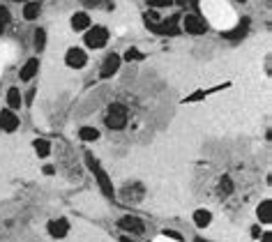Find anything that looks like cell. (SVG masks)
<instances>
[{
  "label": "cell",
  "instance_id": "6da1fadb",
  "mask_svg": "<svg viewBox=\"0 0 272 242\" xmlns=\"http://www.w3.org/2000/svg\"><path fill=\"white\" fill-rule=\"evenodd\" d=\"M85 162H88V166H90V171L95 173V178H97V182H99V187H102V192L109 196V199H113L115 196V192H113V185H111V180H109V176H106V171L99 166V164L95 162V157L92 155H85Z\"/></svg>",
  "mask_w": 272,
  "mask_h": 242
},
{
  "label": "cell",
  "instance_id": "7a4b0ae2",
  "mask_svg": "<svg viewBox=\"0 0 272 242\" xmlns=\"http://www.w3.org/2000/svg\"><path fill=\"white\" fill-rule=\"evenodd\" d=\"M127 125V106L125 104H111L106 113V127L109 129H125Z\"/></svg>",
  "mask_w": 272,
  "mask_h": 242
},
{
  "label": "cell",
  "instance_id": "3957f363",
  "mask_svg": "<svg viewBox=\"0 0 272 242\" xmlns=\"http://www.w3.org/2000/svg\"><path fill=\"white\" fill-rule=\"evenodd\" d=\"M106 42H109V30H106L104 25H95L92 30L85 32V44H88V48H102Z\"/></svg>",
  "mask_w": 272,
  "mask_h": 242
},
{
  "label": "cell",
  "instance_id": "277c9868",
  "mask_svg": "<svg viewBox=\"0 0 272 242\" xmlns=\"http://www.w3.org/2000/svg\"><path fill=\"white\" fill-rule=\"evenodd\" d=\"M182 30H187L189 35H203V32L208 30L206 21L201 16H196V14H185L182 16Z\"/></svg>",
  "mask_w": 272,
  "mask_h": 242
},
{
  "label": "cell",
  "instance_id": "5b68a950",
  "mask_svg": "<svg viewBox=\"0 0 272 242\" xmlns=\"http://www.w3.org/2000/svg\"><path fill=\"white\" fill-rule=\"evenodd\" d=\"M118 69H120V55H118V53H109L106 58H104V62H102L99 76H102V79H111Z\"/></svg>",
  "mask_w": 272,
  "mask_h": 242
},
{
  "label": "cell",
  "instance_id": "8992f818",
  "mask_svg": "<svg viewBox=\"0 0 272 242\" xmlns=\"http://www.w3.org/2000/svg\"><path fill=\"white\" fill-rule=\"evenodd\" d=\"M65 62H67V67H72V69H81V67L88 62V55L83 53V48L72 46V48H67Z\"/></svg>",
  "mask_w": 272,
  "mask_h": 242
},
{
  "label": "cell",
  "instance_id": "52a82bcc",
  "mask_svg": "<svg viewBox=\"0 0 272 242\" xmlns=\"http://www.w3.org/2000/svg\"><path fill=\"white\" fill-rule=\"evenodd\" d=\"M150 30H155L157 35H178L180 28H178V14L171 21H164V23H148Z\"/></svg>",
  "mask_w": 272,
  "mask_h": 242
},
{
  "label": "cell",
  "instance_id": "ba28073f",
  "mask_svg": "<svg viewBox=\"0 0 272 242\" xmlns=\"http://www.w3.org/2000/svg\"><path fill=\"white\" fill-rule=\"evenodd\" d=\"M118 226H120L122 231H127V233H143V231H145L143 222H141L139 217H134V215H127V217H122L120 222H118Z\"/></svg>",
  "mask_w": 272,
  "mask_h": 242
},
{
  "label": "cell",
  "instance_id": "9c48e42d",
  "mask_svg": "<svg viewBox=\"0 0 272 242\" xmlns=\"http://www.w3.org/2000/svg\"><path fill=\"white\" fill-rule=\"evenodd\" d=\"M0 127L5 129V132H14L18 127V118L12 109H2L0 111Z\"/></svg>",
  "mask_w": 272,
  "mask_h": 242
},
{
  "label": "cell",
  "instance_id": "30bf717a",
  "mask_svg": "<svg viewBox=\"0 0 272 242\" xmlns=\"http://www.w3.org/2000/svg\"><path fill=\"white\" fill-rule=\"evenodd\" d=\"M48 233H51V238H58V240H62V238L67 236V231H69V224H67V219H55V222H48Z\"/></svg>",
  "mask_w": 272,
  "mask_h": 242
},
{
  "label": "cell",
  "instance_id": "8fae6325",
  "mask_svg": "<svg viewBox=\"0 0 272 242\" xmlns=\"http://www.w3.org/2000/svg\"><path fill=\"white\" fill-rule=\"evenodd\" d=\"M37 69H39V60H37V58H30V60L23 65V69H21V81H32Z\"/></svg>",
  "mask_w": 272,
  "mask_h": 242
},
{
  "label": "cell",
  "instance_id": "7c38bea8",
  "mask_svg": "<svg viewBox=\"0 0 272 242\" xmlns=\"http://www.w3.org/2000/svg\"><path fill=\"white\" fill-rule=\"evenodd\" d=\"M72 28L74 30H88L90 28V16L85 12H76L72 16Z\"/></svg>",
  "mask_w": 272,
  "mask_h": 242
},
{
  "label": "cell",
  "instance_id": "4fadbf2b",
  "mask_svg": "<svg viewBox=\"0 0 272 242\" xmlns=\"http://www.w3.org/2000/svg\"><path fill=\"white\" fill-rule=\"evenodd\" d=\"M256 215H259V219L263 224H270L272 222V203L270 201H263V203L256 208Z\"/></svg>",
  "mask_w": 272,
  "mask_h": 242
},
{
  "label": "cell",
  "instance_id": "5bb4252c",
  "mask_svg": "<svg viewBox=\"0 0 272 242\" xmlns=\"http://www.w3.org/2000/svg\"><path fill=\"white\" fill-rule=\"evenodd\" d=\"M231 83H224V85H219V88H215V90H196L194 95H189V97H185V104H192V102H199V99H206L208 95H212V92H217V90H222V88H229Z\"/></svg>",
  "mask_w": 272,
  "mask_h": 242
},
{
  "label": "cell",
  "instance_id": "9a60e30c",
  "mask_svg": "<svg viewBox=\"0 0 272 242\" xmlns=\"http://www.w3.org/2000/svg\"><path fill=\"white\" fill-rule=\"evenodd\" d=\"M210 222H212V215L208 210H196V212H194V224L199 226V229L210 226Z\"/></svg>",
  "mask_w": 272,
  "mask_h": 242
},
{
  "label": "cell",
  "instance_id": "2e32d148",
  "mask_svg": "<svg viewBox=\"0 0 272 242\" xmlns=\"http://www.w3.org/2000/svg\"><path fill=\"white\" fill-rule=\"evenodd\" d=\"M7 104H9L12 111L21 109V92H18V88H9L7 90Z\"/></svg>",
  "mask_w": 272,
  "mask_h": 242
},
{
  "label": "cell",
  "instance_id": "e0dca14e",
  "mask_svg": "<svg viewBox=\"0 0 272 242\" xmlns=\"http://www.w3.org/2000/svg\"><path fill=\"white\" fill-rule=\"evenodd\" d=\"M79 136H81V141L90 143V141H97V139H99V132H97L95 127H81V129H79Z\"/></svg>",
  "mask_w": 272,
  "mask_h": 242
},
{
  "label": "cell",
  "instance_id": "ac0fdd59",
  "mask_svg": "<svg viewBox=\"0 0 272 242\" xmlns=\"http://www.w3.org/2000/svg\"><path fill=\"white\" fill-rule=\"evenodd\" d=\"M247 28H249V21H247V18H245V21H242V23L240 25H238V28H236V30H233V32H226V39H240V37H245V35H247Z\"/></svg>",
  "mask_w": 272,
  "mask_h": 242
},
{
  "label": "cell",
  "instance_id": "d6986e66",
  "mask_svg": "<svg viewBox=\"0 0 272 242\" xmlns=\"http://www.w3.org/2000/svg\"><path fill=\"white\" fill-rule=\"evenodd\" d=\"M23 16L28 18V21H35V18L39 16V2H28V5L23 7Z\"/></svg>",
  "mask_w": 272,
  "mask_h": 242
},
{
  "label": "cell",
  "instance_id": "ffe728a7",
  "mask_svg": "<svg viewBox=\"0 0 272 242\" xmlns=\"http://www.w3.org/2000/svg\"><path fill=\"white\" fill-rule=\"evenodd\" d=\"M32 148H35V152L39 155V157H46L48 152H51V145H48L46 139H37L35 143H32Z\"/></svg>",
  "mask_w": 272,
  "mask_h": 242
},
{
  "label": "cell",
  "instance_id": "44dd1931",
  "mask_svg": "<svg viewBox=\"0 0 272 242\" xmlns=\"http://www.w3.org/2000/svg\"><path fill=\"white\" fill-rule=\"evenodd\" d=\"M9 21H12V14H9V9L0 5V32H2L7 25H9Z\"/></svg>",
  "mask_w": 272,
  "mask_h": 242
},
{
  "label": "cell",
  "instance_id": "7402d4cb",
  "mask_svg": "<svg viewBox=\"0 0 272 242\" xmlns=\"http://www.w3.org/2000/svg\"><path fill=\"white\" fill-rule=\"evenodd\" d=\"M35 46L39 48V51L46 46V30H42V28H39V30H35Z\"/></svg>",
  "mask_w": 272,
  "mask_h": 242
},
{
  "label": "cell",
  "instance_id": "603a6c76",
  "mask_svg": "<svg viewBox=\"0 0 272 242\" xmlns=\"http://www.w3.org/2000/svg\"><path fill=\"white\" fill-rule=\"evenodd\" d=\"M125 60H143V53H141L139 48H127V51H125Z\"/></svg>",
  "mask_w": 272,
  "mask_h": 242
},
{
  "label": "cell",
  "instance_id": "cb8c5ba5",
  "mask_svg": "<svg viewBox=\"0 0 272 242\" xmlns=\"http://www.w3.org/2000/svg\"><path fill=\"white\" fill-rule=\"evenodd\" d=\"M219 189H222L224 194H231V192H233V182H231L229 176H224L222 180H219Z\"/></svg>",
  "mask_w": 272,
  "mask_h": 242
},
{
  "label": "cell",
  "instance_id": "d4e9b609",
  "mask_svg": "<svg viewBox=\"0 0 272 242\" xmlns=\"http://www.w3.org/2000/svg\"><path fill=\"white\" fill-rule=\"evenodd\" d=\"M150 2V7H169L173 0H148Z\"/></svg>",
  "mask_w": 272,
  "mask_h": 242
},
{
  "label": "cell",
  "instance_id": "484cf974",
  "mask_svg": "<svg viewBox=\"0 0 272 242\" xmlns=\"http://www.w3.org/2000/svg\"><path fill=\"white\" fill-rule=\"evenodd\" d=\"M85 7H99V5H104L106 0H81Z\"/></svg>",
  "mask_w": 272,
  "mask_h": 242
},
{
  "label": "cell",
  "instance_id": "4316f807",
  "mask_svg": "<svg viewBox=\"0 0 272 242\" xmlns=\"http://www.w3.org/2000/svg\"><path fill=\"white\" fill-rule=\"evenodd\" d=\"M261 242H272V233H263V238H261Z\"/></svg>",
  "mask_w": 272,
  "mask_h": 242
},
{
  "label": "cell",
  "instance_id": "83f0119b",
  "mask_svg": "<svg viewBox=\"0 0 272 242\" xmlns=\"http://www.w3.org/2000/svg\"><path fill=\"white\" fill-rule=\"evenodd\" d=\"M44 173H46V176H53V166H44Z\"/></svg>",
  "mask_w": 272,
  "mask_h": 242
},
{
  "label": "cell",
  "instance_id": "f1b7e54d",
  "mask_svg": "<svg viewBox=\"0 0 272 242\" xmlns=\"http://www.w3.org/2000/svg\"><path fill=\"white\" fill-rule=\"evenodd\" d=\"M120 242H136V240H132V238H127V236H122Z\"/></svg>",
  "mask_w": 272,
  "mask_h": 242
},
{
  "label": "cell",
  "instance_id": "f546056e",
  "mask_svg": "<svg viewBox=\"0 0 272 242\" xmlns=\"http://www.w3.org/2000/svg\"><path fill=\"white\" fill-rule=\"evenodd\" d=\"M16 2H25V0H16Z\"/></svg>",
  "mask_w": 272,
  "mask_h": 242
},
{
  "label": "cell",
  "instance_id": "4dcf8cb0",
  "mask_svg": "<svg viewBox=\"0 0 272 242\" xmlns=\"http://www.w3.org/2000/svg\"><path fill=\"white\" fill-rule=\"evenodd\" d=\"M240 2H245V0H240Z\"/></svg>",
  "mask_w": 272,
  "mask_h": 242
}]
</instances>
